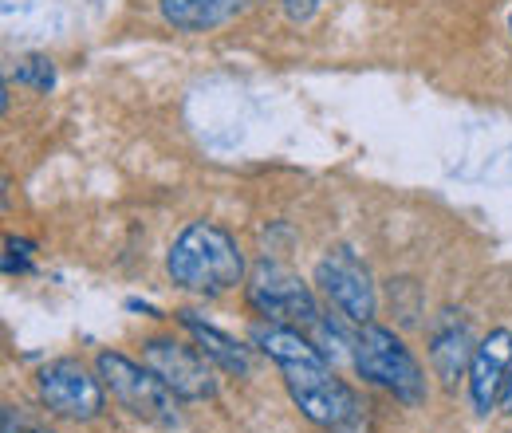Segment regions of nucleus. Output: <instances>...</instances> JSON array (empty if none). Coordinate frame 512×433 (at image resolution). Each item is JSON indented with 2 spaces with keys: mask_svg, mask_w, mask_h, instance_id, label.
<instances>
[{
  "mask_svg": "<svg viewBox=\"0 0 512 433\" xmlns=\"http://www.w3.org/2000/svg\"><path fill=\"white\" fill-rule=\"evenodd\" d=\"M501 410L512 414V371H509V378H505V390H501Z\"/></svg>",
  "mask_w": 512,
  "mask_h": 433,
  "instance_id": "nucleus-17",
  "label": "nucleus"
},
{
  "mask_svg": "<svg viewBox=\"0 0 512 433\" xmlns=\"http://www.w3.org/2000/svg\"><path fill=\"white\" fill-rule=\"evenodd\" d=\"M253 347H260L284 378L288 398L300 406L308 422L327 433H367V406L359 394L327 367L323 351L296 327L284 323H253Z\"/></svg>",
  "mask_w": 512,
  "mask_h": 433,
  "instance_id": "nucleus-1",
  "label": "nucleus"
},
{
  "mask_svg": "<svg viewBox=\"0 0 512 433\" xmlns=\"http://www.w3.org/2000/svg\"><path fill=\"white\" fill-rule=\"evenodd\" d=\"M178 319H182V327L197 339V347H201V351H205L221 371L241 374V378L253 371V355H249V347H245V343H237V339H233V335H225L221 327L205 323L197 311H178Z\"/></svg>",
  "mask_w": 512,
  "mask_h": 433,
  "instance_id": "nucleus-12",
  "label": "nucleus"
},
{
  "mask_svg": "<svg viewBox=\"0 0 512 433\" xmlns=\"http://www.w3.org/2000/svg\"><path fill=\"white\" fill-rule=\"evenodd\" d=\"M0 426L4 433H52L44 422H36V418H28L20 406H4V414H0Z\"/></svg>",
  "mask_w": 512,
  "mask_h": 433,
  "instance_id": "nucleus-14",
  "label": "nucleus"
},
{
  "mask_svg": "<svg viewBox=\"0 0 512 433\" xmlns=\"http://www.w3.org/2000/svg\"><path fill=\"white\" fill-rule=\"evenodd\" d=\"M95 374L103 378L107 394L127 410L130 418L150 422V426H178V406H174L178 394L146 363H134L119 351H99Z\"/></svg>",
  "mask_w": 512,
  "mask_h": 433,
  "instance_id": "nucleus-4",
  "label": "nucleus"
},
{
  "mask_svg": "<svg viewBox=\"0 0 512 433\" xmlns=\"http://www.w3.org/2000/svg\"><path fill=\"white\" fill-rule=\"evenodd\" d=\"M36 390L40 402L48 406V414L67 418V422H95L103 414L107 402V386L99 374H91L75 359H56L36 374Z\"/></svg>",
  "mask_w": 512,
  "mask_h": 433,
  "instance_id": "nucleus-6",
  "label": "nucleus"
},
{
  "mask_svg": "<svg viewBox=\"0 0 512 433\" xmlns=\"http://www.w3.org/2000/svg\"><path fill=\"white\" fill-rule=\"evenodd\" d=\"M509 32H512V12H509Z\"/></svg>",
  "mask_w": 512,
  "mask_h": 433,
  "instance_id": "nucleus-18",
  "label": "nucleus"
},
{
  "mask_svg": "<svg viewBox=\"0 0 512 433\" xmlns=\"http://www.w3.org/2000/svg\"><path fill=\"white\" fill-rule=\"evenodd\" d=\"M327 0H280V8H284V16L292 20V24H308L316 12H320Z\"/></svg>",
  "mask_w": 512,
  "mask_h": 433,
  "instance_id": "nucleus-16",
  "label": "nucleus"
},
{
  "mask_svg": "<svg viewBox=\"0 0 512 433\" xmlns=\"http://www.w3.org/2000/svg\"><path fill=\"white\" fill-rule=\"evenodd\" d=\"M16 83H24V87L48 95V91L56 87V63L48 60V56H28V60H20V67H16Z\"/></svg>",
  "mask_w": 512,
  "mask_h": 433,
  "instance_id": "nucleus-13",
  "label": "nucleus"
},
{
  "mask_svg": "<svg viewBox=\"0 0 512 433\" xmlns=\"http://www.w3.org/2000/svg\"><path fill=\"white\" fill-rule=\"evenodd\" d=\"M256 0H158L162 20L178 32H213L229 20H237Z\"/></svg>",
  "mask_w": 512,
  "mask_h": 433,
  "instance_id": "nucleus-11",
  "label": "nucleus"
},
{
  "mask_svg": "<svg viewBox=\"0 0 512 433\" xmlns=\"http://www.w3.org/2000/svg\"><path fill=\"white\" fill-rule=\"evenodd\" d=\"M512 371V331L509 327H497L489 331L477 347H473V359H469V402L473 410L485 418L501 406V390H505V378Z\"/></svg>",
  "mask_w": 512,
  "mask_h": 433,
  "instance_id": "nucleus-9",
  "label": "nucleus"
},
{
  "mask_svg": "<svg viewBox=\"0 0 512 433\" xmlns=\"http://www.w3.org/2000/svg\"><path fill=\"white\" fill-rule=\"evenodd\" d=\"M473 335H469V323L465 319H457L453 311H446L438 323H434V331H430V363H434V371L438 378L453 386L461 374L469 371V359H473Z\"/></svg>",
  "mask_w": 512,
  "mask_h": 433,
  "instance_id": "nucleus-10",
  "label": "nucleus"
},
{
  "mask_svg": "<svg viewBox=\"0 0 512 433\" xmlns=\"http://www.w3.org/2000/svg\"><path fill=\"white\" fill-rule=\"evenodd\" d=\"M316 284L343 319H351V323H371L375 319V308H379L375 280L351 248H331L323 256L316 264Z\"/></svg>",
  "mask_w": 512,
  "mask_h": 433,
  "instance_id": "nucleus-8",
  "label": "nucleus"
},
{
  "mask_svg": "<svg viewBox=\"0 0 512 433\" xmlns=\"http://www.w3.org/2000/svg\"><path fill=\"white\" fill-rule=\"evenodd\" d=\"M351 359L355 371L367 382L383 386L386 394H394L402 406H422L426 402V374L418 367V359L410 355V347L383 323H359L355 339H351Z\"/></svg>",
  "mask_w": 512,
  "mask_h": 433,
  "instance_id": "nucleus-3",
  "label": "nucleus"
},
{
  "mask_svg": "<svg viewBox=\"0 0 512 433\" xmlns=\"http://www.w3.org/2000/svg\"><path fill=\"white\" fill-rule=\"evenodd\" d=\"M170 280L193 296H225L245 280V252L237 237L213 221H193L166 256Z\"/></svg>",
  "mask_w": 512,
  "mask_h": 433,
  "instance_id": "nucleus-2",
  "label": "nucleus"
},
{
  "mask_svg": "<svg viewBox=\"0 0 512 433\" xmlns=\"http://www.w3.org/2000/svg\"><path fill=\"white\" fill-rule=\"evenodd\" d=\"M249 304L260 311L268 323L296 327L304 335H316L323 323V311L316 304V292L280 260H260L249 276Z\"/></svg>",
  "mask_w": 512,
  "mask_h": 433,
  "instance_id": "nucleus-5",
  "label": "nucleus"
},
{
  "mask_svg": "<svg viewBox=\"0 0 512 433\" xmlns=\"http://www.w3.org/2000/svg\"><path fill=\"white\" fill-rule=\"evenodd\" d=\"M28 260H32L28 241H16V237L4 241V272H28Z\"/></svg>",
  "mask_w": 512,
  "mask_h": 433,
  "instance_id": "nucleus-15",
  "label": "nucleus"
},
{
  "mask_svg": "<svg viewBox=\"0 0 512 433\" xmlns=\"http://www.w3.org/2000/svg\"><path fill=\"white\" fill-rule=\"evenodd\" d=\"M142 363L158 374L182 402H205L217 394V374H213V359L190 347L182 339H150L142 343Z\"/></svg>",
  "mask_w": 512,
  "mask_h": 433,
  "instance_id": "nucleus-7",
  "label": "nucleus"
}]
</instances>
